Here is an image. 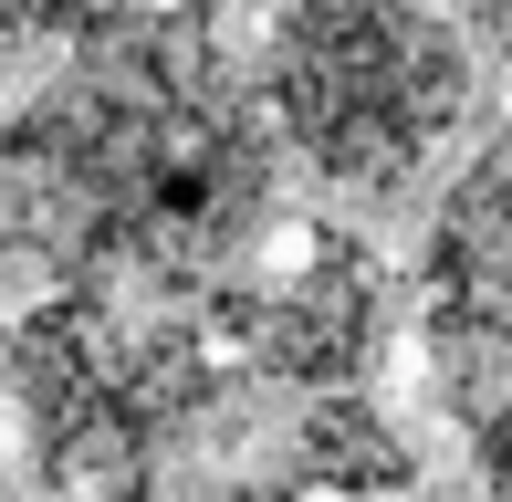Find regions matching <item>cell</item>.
I'll list each match as a JSON object with an SVG mask.
<instances>
[{
  "label": "cell",
  "instance_id": "6da1fadb",
  "mask_svg": "<svg viewBox=\"0 0 512 502\" xmlns=\"http://www.w3.org/2000/svg\"><path fill=\"white\" fill-rule=\"evenodd\" d=\"M283 210V147L199 11H95L0 116V262L53 293H209Z\"/></svg>",
  "mask_w": 512,
  "mask_h": 502
},
{
  "label": "cell",
  "instance_id": "7a4b0ae2",
  "mask_svg": "<svg viewBox=\"0 0 512 502\" xmlns=\"http://www.w3.org/2000/svg\"><path fill=\"white\" fill-rule=\"evenodd\" d=\"M262 126L324 189L387 199L471 126L481 63L418 0H283L262 32Z\"/></svg>",
  "mask_w": 512,
  "mask_h": 502
},
{
  "label": "cell",
  "instance_id": "3957f363",
  "mask_svg": "<svg viewBox=\"0 0 512 502\" xmlns=\"http://www.w3.org/2000/svg\"><path fill=\"white\" fill-rule=\"evenodd\" d=\"M11 408L32 471L63 502L147 492L220 408V335L63 283L11 325Z\"/></svg>",
  "mask_w": 512,
  "mask_h": 502
},
{
  "label": "cell",
  "instance_id": "277c9868",
  "mask_svg": "<svg viewBox=\"0 0 512 502\" xmlns=\"http://www.w3.org/2000/svg\"><path fill=\"white\" fill-rule=\"evenodd\" d=\"M387 314H398V293H387L377 241L314 220L304 251H293L272 283H230L220 304H209V335L241 346L251 367L283 377V387H356L387 356Z\"/></svg>",
  "mask_w": 512,
  "mask_h": 502
},
{
  "label": "cell",
  "instance_id": "5b68a950",
  "mask_svg": "<svg viewBox=\"0 0 512 502\" xmlns=\"http://www.w3.org/2000/svg\"><path fill=\"white\" fill-rule=\"evenodd\" d=\"M429 272L439 293H471V304H512V116L471 147V168L450 178L429 231Z\"/></svg>",
  "mask_w": 512,
  "mask_h": 502
},
{
  "label": "cell",
  "instance_id": "8992f818",
  "mask_svg": "<svg viewBox=\"0 0 512 502\" xmlns=\"http://www.w3.org/2000/svg\"><path fill=\"white\" fill-rule=\"evenodd\" d=\"M418 482V450L387 429L377 398H345V387H324L304 408V429H293V492H345V502H387Z\"/></svg>",
  "mask_w": 512,
  "mask_h": 502
},
{
  "label": "cell",
  "instance_id": "52a82bcc",
  "mask_svg": "<svg viewBox=\"0 0 512 502\" xmlns=\"http://www.w3.org/2000/svg\"><path fill=\"white\" fill-rule=\"evenodd\" d=\"M105 0H0V53H53L95 21Z\"/></svg>",
  "mask_w": 512,
  "mask_h": 502
},
{
  "label": "cell",
  "instance_id": "ba28073f",
  "mask_svg": "<svg viewBox=\"0 0 512 502\" xmlns=\"http://www.w3.org/2000/svg\"><path fill=\"white\" fill-rule=\"evenodd\" d=\"M471 450H481V482H492V502H512V387L471 419Z\"/></svg>",
  "mask_w": 512,
  "mask_h": 502
},
{
  "label": "cell",
  "instance_id": "9c48e42d",
  "mask_svg": "<svg viewBox=\"0 0 512 502\" xmlns=\"http://www.w3.org/2000/svg\"><path fill=\"white\" fill-rule=\"evenodd\" d=\"M471 21H481V42L512 63V0H471Z\"/></svg>",
  "mask_w": 512,
  "mask_h": 502
},
{
  "label": "cell",
  "instance_id": "30bf717a",
  "mask_svg": "<svg viewBox=\"0 0 512 502\" xmlns=\"http://www.w3.org/2000/svg\"><path fill=\"white\" fill-rule=\"evenodd\" d=\"M220 502H304V492H293V482H230Z\"/></svg>",
  "mask_w": 512,
  "mask_h": 502
},
{
  "label": "cell",
  "instance_id": "8fae6325",
  "mask_svg": "<svg viewBox=\"0 0 512 502\" xmlns=\"http://www.w3.org/2000/svg\"><path fill=\"white\" fill-rule=\"evenodd\" d=\"M115 502H157V492H115Z\"/></svg>",
  "mask_w": 512,
  "mask_h": 502
}]
</instances>
